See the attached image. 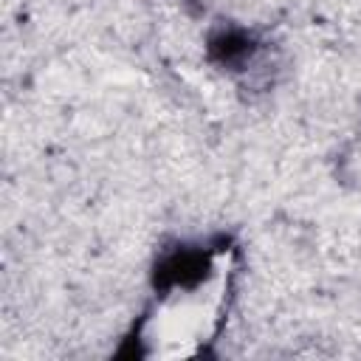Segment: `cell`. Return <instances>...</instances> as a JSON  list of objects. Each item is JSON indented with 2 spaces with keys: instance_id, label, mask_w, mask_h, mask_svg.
Returning a JSON list of instances; mask_svg holds the SVG:
<instances>
[{
  "instance_id": "cell-1",
  "label": "cell",
  "mask_w": 361,
  "mask_h": 361,
  "mask_svg": "<svg viewBox=\"0 0 361 361\" xmlns=\"http://www.w3.org/2000/svg\"><path fill=\"white\" fill-rule=\"evenodd\" d=\"M231 288V251L217 248L180 271L138 324V353L147 358H186L220 330Z\"/></svg>"
}]
</instances>
